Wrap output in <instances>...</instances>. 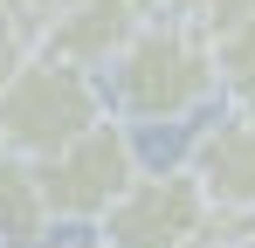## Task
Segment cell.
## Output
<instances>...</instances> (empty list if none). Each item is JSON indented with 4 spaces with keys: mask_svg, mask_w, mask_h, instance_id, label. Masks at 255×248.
Here are the masks:
<instances>
[{
    "mask_svg": "<svg viewBox=\"0 0 255 248\" xmlns=\"http://www.w3.org/2000/svg\"><path fill=\"white\" fill-rule=\"evenodd\" d=\"M97 83H104V111L125 131L131 124H186L214 97V41L186 14L145 21Z\"/></svg>",
    "mask_w": 255,
    "mask_h": 248,
    "instance_id": "6da1fadb",
    "label": "cell"
},
{
    "mask_svg": "<svg viewBox=\"0 0 255 248\" xmlns=\"http://www.w3.org/2000/svg\"><path fill=\"white\" fill-rule=\"evenodd\" d=\"M104 118L111 111H104V83L97 76L55 62V55H28L7 76V90H0V152L42 165Z\"/></svg>",
    "mask_w": 255,
    "mask_h": 248,
    "instance_id": "7a4b0ae2",
    "label": "cell"
},
{
    "mask_svg": "<svg viewBox=\"0 0 255 248\" xmlns=\"http://www.w3.org/2000/svg\"><path fill=\"white\" fill-rule=\"evenodd\" d=\"M138 172H145L138 138H131L118 118L90 124L76 145H62L55 159L35 165L42 200H48V221H55V228H97V221L118 207V193H125Z\"/></svg>",
    "mask_w": 255,
    "mask_h": 248,
    "instance_id": "3957f363",
    "label": "cell"
},
{
    "mask_svg": "<svg viewBox=\"0 0 255 248\" xmlns=\"http://www.w3.org/2000/svg\"><path fill=\"white\" fill-rule=\"evenodd\" d=\"M207 221L214 207L186 165H159V172L145 165L118 193V207L97 221V242L104 248H207Z\"/></svg>",
    "mask_w": 255,
    "mask_h": 248,
    "instance_id": "277c9868",
    "label": "cell"
},
{
    "mask_svg": "<svg viewBox=\"0 0 255 248\" xmlns=\"http://www.w3.org/2000/svg\"><path fill=\"white\" fill-rule=\"evenodd\" d=\"M186 172L200 179L214 214L255 221V111H221L193 131L186 145Z\"/></svg>",
    "mask_w": 255,
    "mask_h": 248,
    "instance_id": "5b68a950",
    "label": "cell"
},
{
    "mask_svg": "<svg viewBox=\"0 0 255 248\" xmlns=\"http://www.w3.org/2000/svg\"><path fill=\"white\" fill-rule=\"evenodd\" d=\"M138 28H145V7L138 0H76V7L48 14L35 28V55H55V62L83 69V76H104L131 48Z\"/></svg>",
    "mask_w": 255,
    "mask_h": 248,
    "instance_id": "8992f818",
    "label": "cell"
},
{
    "mask_svg": "<svg viewBox=\"0 0 255 248\" xmlns=\"http://www.w3.org/2000/svg\"><path fill=\"white\" fill-rule=\"evenodd\" d=\"M48 235H55V221H48L35 165L0 152V248H42Z\"/></svg>",
    "mask_w": 255,
    "mask_h": 248,
    "instance_id": "52a82bcc",
    "label": "cell"
},
{
    "mask_svg": "<svg viewBox=\"0 0 255 248\" xmlns=\"http://www.w3.org/2000/svg\"><path fill=\"white\" fill-rule=\"evenodd\" d=\"M214 90H228V111H255V21L214 35Z\"/></svg>",
    "mask_w": 255,
    "mask_h": 248,
    "instance_id": "ba28073f",
    "label": "cell"
},
{
    "mask_svg": "<svg viewBox=\"0 0 255 248\" xmlns=\"http://www.w3.org/2000/svg\"><path fill=\"white\" fill-rule=\"evenodd\" d=\"M186 21L214 41V35H228V28H242V21H255V0H186Z\"/></svg>",
    "mask_w": 255,
    "mask_h": 248,
    "instance_id": "9c48e42d",
    "label": "cell"
},
{
    "mask_svg": "<svg viewBox=\"0 0 255 248\" xmlns=\"http://www.w3.org/2000/svg\"><path fill=\"white\" fill-rule=\"evenodd\" d=\"M28 55H35V21H14V14H0V90H7V76H14Z\"/></svg>",
    "mask_w": 255,
    "mask_h": 248,
    "instance_id": "30bf717a",
    "label": "cell"
},
{
    "mask_svg": "<svg viewBox=\"0 0 255 248\" xmlns=\"http://www.w3.org/2000/svg\"><path fill=\"white\" fill-rule=\"evenodd\" d=\"M14 7H21V14H28V21L42 28L48 14H62V7H76V0H14Z\"/></svg>",
    "mask_w": 255,
    "mask_h": 248,
    "instance_id": "8fae6325",
    "label": "cell"
},
{
    "mask_svg": "<svg viewBox=\"0 0 255 248\" xmlns=\"http://www.w3.org/2000/svg\"><path fill=\"white\" fill-rule=\"evenodd\" d=\"M207 248H255V235H228V242H207Z\"/></svg>",
    "mask_w": 255,
    "mask_h": 248,
    "instance_id": "7c38bea8",
    "label": "cell"
},
{
    "mask_svg": "<svg viewBox=\"0 0 255 248\" xmlns=\"http://www.w3.org/2000/svg\"><path fill=\"white\" fill-rule=\"evenodd\" d=\"M69 248H104V242H69Z\"/></svg>",
    "mask_w": 255,
    "mask_h": 248,
    "instance_id": "4fadbf2b",
    "label": "cell"
}]
</instances>
